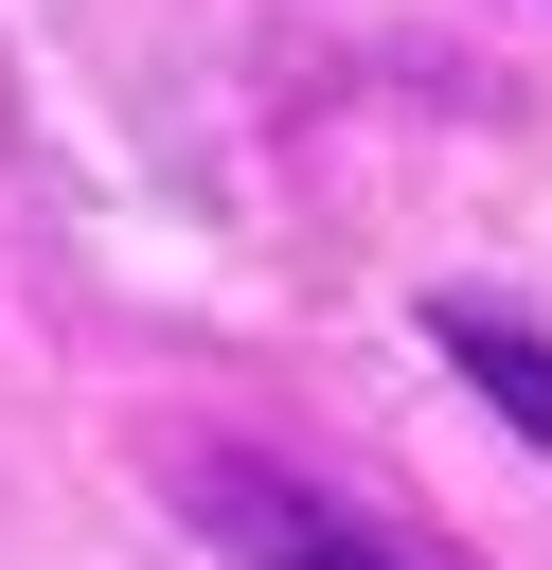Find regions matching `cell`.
I'll list each match as a JSON object with an SVG mask.
<instances>
[{
  "label": "cell",
  "mask_w": 552,
  "mask_h": 570,
  "mask_svg": "<svg viewBox=\"0 0 552 570\" xmlns=\"http://www.w3.org/2000/svg\"><path fill=\"white\" fill-rule=\"evenodd\" d=\"M427 338H445V374H463L516 445H552V338H534L516 303H427Z\"/></svg>",
  "instance_id": "7a4b0ae2"
},
{
  "label": "cell",
  "mask_w": 552,
  "mask_h": 570,
  "mask_svg": "<svg viewBox=\"0 0 552 570\" xmlns=\"http://www.w3.org/2000/svg\"><path fill=\"white\" fill-rule=\"evenodd\" d=\"M178 517H196L231 570H463V552H410V534H374L356 499L249 463V445H178Z\"/></svg>",
  "instance_id": "6da1fadb"
}]
</instances>
